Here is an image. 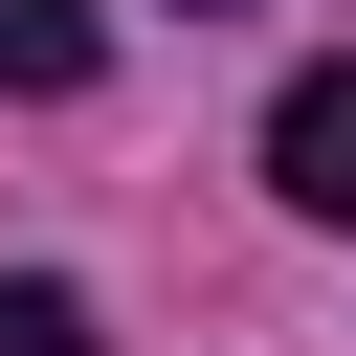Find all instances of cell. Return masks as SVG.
Segmentation results:
<instances>
[{
	"label": "cell",
	"mask_w": 356,
	"mask_h": 356,
	"mask_svg": "<svg viewBox=\"0 0 356 356\" xmlns=\"http://www.w3.org/2000/svg\"><path fill=\"white\" fill-rule=\"evenodd\" d=\"M267 200L289 222H356V67H289L267 89Z\"/></svg>",
	"instance_id": "1"
},
{
	"label": "cell",
	"mask_w": 356,
	"mask_h": 356,
	"mask_svg": "<svg viewBox=\"0 0 356 356\" xmlns=\"http://www.w3.org/2000/svg\"><path fill=\"white\" fill-rule=\"evenodd\" d=\"M0 356H111V312H89L67 267H0Z\"/></svg>",
	"instance_id": "3"
},
{
	"label": "cell",
	"mask_w": 356,
	"mask_h": 356,
	"mask_svg": "<svg viewBox=\"0 0 356 356\" xmlns=\"http://www.w3.org/2000/svg\"><path fill=\"white\" fill-rule=\"evenodd\" d=\"M89 67H111V22H89V0H0V111H67Z\"/></svg>",
	"instance_id": "2"
}]
</instances>
